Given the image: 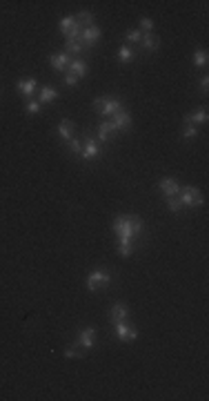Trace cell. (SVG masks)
<instances>
[{"label":"cell","mask_w":209,"mask_h":401,"mask_svg":"<svg viewBox=\"0 0 209 401\" xmlns=\"http://www.w3.org/2000/svg\"><path fill=\"white\" fill-rule=\"evenodd\" d=\"M145 223L138 214H118L114 219V232L118 237V252L120 257H132L134 241L138 234H143Z\"/></svg>","instance_id":"6da1fadb"},{"label":"cell","mask_w":209,"mask_h":401,"mask_svg":"<svg viewBox=\"0 0 209 401\" xmlns=\"http://www.w3.org/2000/svg\"><path fill=\"white\" fill-rule=\"evenodd\" d=\"M178 201L182 203V208H198V205L205 203L203 192L192 185H180V198Z\"/></svg>","instance_id":"7a4b0ae2"},{"label":"cell","mask_w":209,"mask_h":401,"mask_svg":"<svg viewBox=\"0 0 209 401\" xmlns=\"http://www.w3.org/2000/svg\"><path fill=\"white\" fill-rule=\"evenodd\" d=\"M85 283H87L89 292H98L100 288H104V286H109L111 283V274L107 272V270L98 268V270H94V272H89V276H87Z\"/></svg>","instance_id":"3957f363"},{"label":"cell","mask_w":209,"mask_h":401,"mask_svg":"<svg viewBox=\"0 0 209 401\" xmlns=\"http://www.w3.org/2000/svg\"><path fill=\"white\" fill-rule=\"evenodd\" d=\"M94 110L98 112L100 116H107V118H111L116 112L122 110V103H120L118 98H104V96H100V98L94 100Z\"/></svg>","instance_id":"277c9868"},{"label":"cell","mask_w":209,"mask_h":401,"mask_svg":"<svg viewBox=\"0 0 209 401\" xmlns=\"http://www.w3.org/2000/svg\"><path fill=\"white\" fill-rule=\"evenodd\" d=\"M114 328H116V337L120 341H134L138 337V330L129 321H118V323H114Z\"/></svg>","instance_id":"5b68a950"},{"label":"cell","mask_w":209,"mask_h":401,"mask_svg":"<svg viewBox=\"0 0 209 401\" xmlns=\"http://www.w3.org/2000/svg\"><path fill=\"white\" fill-rule=\"evenodd\" d=\"M158 187H160V192L165 194L167 198L178 196V192H180V183H178L176 178H171V176H167V178H160Z\"/></svg>","instance_id":"8992f818"},{"label":"cell","mask_w":209,"mask_h":401,"mask_svg":"<svg viewBox=\"0 0 209 401\" xmlns=\"http://www.w3.org/2000/svg\"><path fill=\"white\" fill-rule=\"evenodd\" d=\"M111 123L116 125V129H118V132H127V129L132 127V114H129V112L122 107L120 112H116V114L111 116Z\"/></svg>","instance_id":"52a82bcc"},{"label":"cell","mask_w":209,"mask_h":401,"mask_svg":"<svg viewBox=\"0 0 209 401\" xmlns=\"http://www.w3.org/2000/svg\"><path fill=\"white\" fill-rule=\"evenodd\" d=\"M78 40L85 45V49H87V47H94V45L100 40V29L96 27V25H91V27H85Z\"/></svg>","instance_id":"ba28073f"},{"label":"cell","mask_w":209,"mask_h":401,"mask_svg":"<svg viewBox=\"0 0 209 401\" xmlns=\"http://www.w3.org/2000/svg\"><path fill=\"white\" fill-rule=\"evenodd\" d=\"M182 123L185 125H205L207 123V107H198V110H194L192 114H185L182 116Z\"/></svg>","instance_id":"9c48e42d"},{"label":"cell","mask_w":209,"mask_h":401,"mask_svg":"<svg viewBox=\"0 0 209 401\" xmlns=\"http://www.w3.org/2000/svg\"><path fill=\"white\" fill-rule=\"evenodd\" d=\"M118 129H116V125L111 121H103L98 125V141L100 143H107V141H111V138H116L118 136Z\"/></svg>","instance_id":"30bf717a"},{"label":"cell","mask_w":209,"mask_h":401,"mask_svg":"<svg viewBox=\"0 0 209 401\" xmlns=\"http://www.w3.org/2000/svg\"><path fill=\"white\" fill-rule=\"evenodd\" d=\"M127 319H129V308L122 301H116L109 310V321L111 323H118V321H127Z\"/></svg>","instance_id":"8fae6325"},{"label":"cell","mask_w":209,"mask_h":401,"mask_svg":"<svg viewBox=\"0 0 209 401\" xmlns=\"http://www.w3.org/2000/svg\"><path fill=\"white\" fill-rule=\"evenodd\" d=\"M78 346L85 350H91L96 346V330L94 328H85L78 332Z\"/></svg>","instance_id":"7c38bea8"},{"label":"cell","mask_w":209,"mask_h":401,"mask_svg":"<svg viewBox=\"0 0 209 401\" xmlns=\"http://www.w3.org/2000/svg\"><path fill=\"white\" fill-rule=\"evenodd\" d=\"M100 147H98V141L96 138H85L83 141V152H80V156H83L85 160H94L96 156H98Z\"/></svg>","instance_id":"4fadbf2b"},{"label":"cell","mask_w":209,"mask_h":401,"mask_svg":"<svg viewBox=\"0 0 209 401\" xmlns=\"http://www.w3.org/2000/svg\"><path fill=\"white\" fill-rule=\"evenodd\" d=\"M69 63H72V56L65 54V51H60V54H51V56H49V65L54 67L56 72H67Z\"/></svg>","instance_id":"5bb4252c"},{"label":"cell","mask_w":209,"mask_h":401,"mask_svg":"<svg viewBox=\"0 0 209 401\" xmlns=\"http://www.w3.org/2000/svg\"><path fill=\"white\" fill-rule=\"evenodd\" d=\"M16 89L25 96V98H31L33 94H36V78H27V80H18Z\"/></svg>","instance_id":"9a60e30c"},{"label":"cell","mask_w":209,"mask_h":401,"mask_svg":"<svg viewBox=\"0 0 209 401\" xmlns=\"http://www.w3.org/2000/svg\"><path fill=\"white\" fill-rule=\"evenodd\" d=\"M56 129H58V136H60L62 141H72L74 138V123L69 121V118H65V121L58 123Z\"/></svg>","instance_id":"2e32d148"},{"label":"cell","mask_w":209,"mask_h":401,"mask_svg":"<svg viewBox=\"0 0 209 401\" xmlns=\"http://www.w3.org/2000/svg\"><path fill=\"white\" fill-rule=\"evenodd\" d=\"M67 72H69V74H74V76H76L78 80H80V78H83L85 74H87V63H85V61H80V58H76V61H72V63H69V67H67Z\"/></svg>","instance_id":"e0dca14e"},{"label":"cell","mask_w":209,"mask_h":401,"mask_svg":"<svg viewBox=\"0 0 209 401\" xmlns=\"http://www.w3.org/2000/svg\"><path fill=\"white\" fill-rule=\"evenodd\" d=\"M140 43H143V47L147 51H156L160 47V38L156 36L154 32H149V33H143V38H140Z\"/></svg>","instance_id":"ac0fdd59"},{"label":"cell","mask_w":209,"mask_h":401,"mask_svg":"<svg viewBox=\"0 0 209 401\" xmlns=\"http://www.w3.org/2000/svg\"><path fill=\"white\" fill-rule=\"evenodd\" d=\"M56 98H58V92H56L54 87H49V85L40 87V94H38V103H40V105H45V103H54Z\"/></svg>","instance_id":"d6986e66"},{"label":"cell","mask_w":209,"mask_h":401,"mask_svg":"<svg viewBox=\"0 0 209 401\" xmlns=\"http://www.w3.org/2000/svg\"><path fill=\"white\" fill-rule=\"evenodd\" d=\"M76 27V18L74 16H65L60 22H58V29H60L62 36H69V32Z\"/></svg>","instance_id":"ffe728a7"},{"label":"cell","mask_w":209,"mask_h":401,"mask_svg":"<svg viewBox=\"0 0 209 401\" xmlns=\"http://www.w3.org/2000/svg\"><path fill=\"white\" fill-rule=\"evenodd\" d=\"M85 51V45L80 40H65V54H83Z\"/></svg>","instance_id":"44dd1931"},{"label":"cell","mask_w":209,"mask_h":401,"mask_svg":"<svg viewBox=\"0 0 209 401\" xmlns=\"http://www.w3.org/2000/svg\"><path fill=\"white\" fill-rule=\"evenodd\" d=\"M76 22L80 25V27H91L94 25V14L91 11H80V14H76Z\"/></svg>","instance_id":"7402d4cb"},{"label":"cell","mask_w":209,"mask_h":401,"mask_svg":"<svg viewBox=\"0 0 209 401\" xmlns=\"http://www.w3.org/2000/svg\"><path fill=\"white\" fill-rule=\"evenodd\" d=\"M134 56H136V54H134V49H132V47H127V45H122L120 49H118V61H120V63H132Z\"/></svg>","instance_id":"603a6c76"},{"label":"cell","mask_w":209,"mask_h":401,"mask_svg":"<svg viewBox=\"0 0 209 401\" xmlns=\"http://www.w3.org/2000/svg\"><path fill=\"white\" fill-rule=\"evenodd\" d=\"M192 63H194V67H205V65H207V51H205V49L194 51Z\"/></svg>","instance_id":"cb8c5ba5"},{"label":"cell","mask_w":209,"mask_h":401,"mask_svg":"<svg viewBox=\"0 0 209 401\" xmlns=\"http://www.w3.org/2000/svg\"><path fill=\"white\" fill-rule=\"evenodd\" d=\"M65 357H67V359H83V357H85V348H80V346L67 348V350H65Z\"/></svg>","instance_id":"d4e9b609"},{"label":"cell","mask_w":209,"mask_h":401,"mask_svg":"<svg viewBox=\"0 0 209 401\" xmlns=\"http://www.w3.org/2000/svg\"><path fill=\"white\" fill-rule=\"evenodd\" d=\"M167 209L169 212H174V214H178L182 209V203L178 201V196H171V198H167Z\"/></svg>","instance_id":"484cf974"},{"label":"cell","mask_w":209,"mask_h":401,"mask_svg":"<svg viewBox=\"0 0 209 401\" xmlns=\"http://www.w3.org/2000/svg\"><path fill=\"white\" fill-rule=\"evenodd\" d=\"M67 147H69V152H72V154H80V152H83V143H80L78 138L67 141Z\"/></svg>","instance_id":"4316f807"},{"label":"cell","mask_w":209,"mask_h":401,"mask_svg":"<svg viewBox=\"0 0 209 401\" xmlns=\"http://www.w3.org/2000/svg\"><path fill=\"white\" fill-rule=\"evenodd\" d=\"M140 38H143V32H140V29H132V32L125 33V40H129V43H140Z\"/></svg>","instance_id":"83f0119b"},{"label":"cell","mask_w":209,"mask_h":401,"mask_svg":"<svg viewBox=\"0 0 209 401\" xmlns=\"http://www.w3.org/2000/svg\"><path fill=\"white\" fill-rule=\"evenodd\" d=\"M182 136L185 138H196L198 136V127L196 125H185L182 127Z\"/></svg>","instance_id":"f1b7e54d"},{"label":"cell","mask_w":209,"mask_h":401,"mask_svg":"<svg viewBox=\"0 0 209 401\" xmlns=\"http://www.w3.org/2000/svg\"><path fill=\"white\" fill-rule=\"evenodd\" d=\"M151 29H154V20H151V18H140V32L143 33H149L151 32Z\"/></svg>","instance_id":"f546056e"},{"label":"cell","mask_w":209,"mask_h":401,"mask_svg":"<svg viewBox=\"0 0 209 401\" xmlns=\"http://www.w3.org/2000/svg\"><path fill=\"white\" fill-rule=\"evenodd\" d=\"M25 110H27L29 116H36V114H40V103H38V100H29Z\"/></svg>","instance_id":"4dcf8cb0"},{"label":"cell","mask_w":209,"mask_h":401,"mask_svg":"<svg viewBox=\"0 0 209 401\" xmlns=\"http://www.w3.org/2000/svg\"><path fill=\"white\" fill-rule=\"evenodd\" d=\"M65 85H67V87H76V85H78V78L74 76V74L67 72V74H65Z\"/></svg>","instance_id":"1f68e13d"},{"label":"cell","mask_w":209,"mask_h":401,"mask_svg":"<svg viewBox=\"0 0 209 401\" xmlns=\"http://www.w3.org/2000/svg\"><path fill=\"white\" fill-rule=\"evenodd\" d=\"M200 89L207 94V89H209V76H203V80H200Z\"/></svg>","instance_id":"d6a6232c"}]
</instances>
